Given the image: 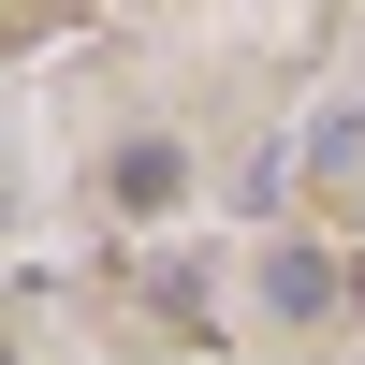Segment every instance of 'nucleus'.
I'll return each instance as SVG.
<instances>
[{"label":"nucleus","instance_id":"1","mask_svg":"<svg viewBox=\"0 0 365 365\" xmlns=\"http://www.w3.org/2000/svg\"><path fill=\"white\" fill-rule=\"evenodd\" d=\"M175 190H190V161H175L161 132H146V146H117V205H132V220H161Z\"/></svg>","mask_w":365,"mask_h":365},{"label":"nucleus","instance_id":"2","mask_svg":"<svg viewBox=\"0 0 365 365\" xmlns=\"http://www.w3.org/2000/svg\"><path fill=\"white\" fill-rule=\"evenodd\" d=\"M263 307H292V322H322V307H336V278H322L307 249H278V263H263Z\"/></svg>","mask_w":365,"mask_h":365}]
</instances>
